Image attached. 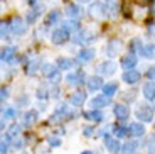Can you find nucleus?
<instances>
[{
	"label": "nucleus",
	"instance_id": "nucleus-1",
	"mask_svg": "<svg viewBox=\"0 0 155 154\" xmlns=\"http://www.w3.org/2000/svg\"><path fill=\"white\" fill-rule=\"evenodd\" d=\"M108 5L101 4V2H94V4L89 5V16L94 17V19H103V17L108 14Z\"/></svg>",
	"mask_w": 155,
	"mask_h": 154
},
{
	"label": "nucleus",
	"instance_id": "nucleus-2",
	"mask_svg": "<svg viewBox=\"0 0 155 154\" xmlns=\"http://www.w3.org/2000/svg\"><path fill=\"white\" fill-rule=\"evenodd\" d=\"M135 115L140 122H152V120H153V110H152L148 105H140V107L137 108Z\"/></svg>",
	"mask_w": 155,
	"mask_h": 154
},
{
	"label": "nucleus",
	"instance_id": "nucleus-3",
	"mask_svg": "<svg viewBox=\"0 0 155 154\" xmlns=\"http://www.w3.org/2000/svg\"><path fill=\"white\" fill-rule=\"evenodd\" d=\"M69 39V32L62 27H58L54 32H52V43L54 44H64Z\"/></svg>",
	"mask_w": 155,
	"mask_h": 154
},
{
	"label": "nucleus",
	"instance_id": "nucleus-4",
	"mask_svg": "<svg viewBox=\"0 0 155 154\" xmlns=\"http://www.w3.org/2000/svg\"><path fill=\"white\" fill-rule=\"evenodd\" d=\"M66 80H68V83H69V85H73V86H76V85H83V83H88V80H86V76H84V73H83V71L69 73Z\"/></svg>",
	"mask_w": 155,
	"mask_h": 154
},
{
	"label": "nucleus",
	"instance_id": "nucleus-5",
	"mask_svg": "<svg viewBox=\"0 0 155 154\" xmlns=\"http://www.w3.org/2000/svg\"><path fill=\"white\" fill-rule=\"evenodd\" d=\"M121 49H123V43H121L120 39H113V41L108 43V46H106V54L108 56H116Z\"/></svg>",
	"mask_w": 155,
	"mask_h": 154
},
{
	"label": "nucleus",
	"instance_id": "nucleus-6",
	"mask_svg": "<svg viewBox=\"0 0 155 154\" xmlns=\"http://www.w3.org/2000/svg\"><path fill=\"white\" fill-rule=\"evenodd\" d=\"M110 103H111V96H108V95H98L91 100V107H93L94 110H98V108H101V107H106V105H110Z\"/></svg>",
	"mask_w": 155,
	"mask_h": 154
},
{
	"label": "nucleus",
	"instance_id": "nucleus-7",
	"mask_svg": "<svg viewBox=\"0 0 155 154\" xmlns=\"http://www.w3.org/2000/svg\"><path fill=\"white\" fill-rule=\"evenodd\" d=\"M42 73L46 75L47 78H51V81H58V76H59L58 66L51 65V63H47V65H42Z\"/></svg>",
	"mask_w": 155,
	"mask_h": 154
},
{
	"label": "nucleus",
	"instance_id": "nucleus-8",
	"mask_svg": "<svg viewBox=\"0 0 155 154\" xmlns=\"http://www.w3.org/2000/svg\"><path fill=\"white\" fill-rule=\"evenodd\" d=\"M15 56H17V53H15V49H14L12 46L2 49V61L4 63H15L17 61Z\"/></svg>",
	"mask_w": 155,
	"mask_h": 154
},
{
	"label": "nucleus",
	"instance_id": "nucleus-9",
	"mask_svg": "<svg viewBox=\"0 0 155 154\" xmlns=\"http://www.w3.org/2000/svg\"><path fill=\"white\" fill-rule=\"evenodd\" d=\"M105 144H106V149H108V152H111V154H118V152L121 151V146H120V142H118V139L106 137V139H105Z\"/></svg>",
	"mask_w": 155,
	"mask_h": 154
},
{
	"label": "nucleus",
	"instance_id": "nucleus-10",
	"mask_svg": "<svg viewBox=\"0 0 155 154\" xmlns=\"http://www.w3.org/2000/svg\"><path fill=\"white\" fill-rule=\"evenodd\" d=\"M113 114H115L116 119H120V120H127L128 115H130V110H128L127 105H115V108H113Z\"/></svg>",
	"mask_w": 155,
	"mask_h": 154
},
{
	"label": "nucleus",
	"instance_id": "nucleus-11",
	"mask_svg": "<svg viewBox=\"0 0 155 154\" xmlns=\"http://www.w3.org/2000/svg\"><path fill=\"white\" fill-rule=\"evenodd\" d=\"M143 96L147 100H155V81H147L143 85Z\"/></svg>",
	"mask_w": 155,
	"mask_h": 154
},
{
	"label": "nucleus",
	"instance_id": "nucleus-12",
	"mask_svg": "<svg viewBox=\"0 0 155 154\" xmlns=\"http://www.w3.org/2000/svg\"><path fill=\"white\" fill-rule=\"evenodd\" d=\"M121 66L125 68V71H132L133 66H137V56L135 54H127V56L121 59Z\"/></svg>",
	"mask_w": 155,
	"mask_h": 154
},
{
	"label": "nucleus",
	"instance_id": "nucleus-13",
	"mask_svg": "<svg viewBox=\"0 0 155 154\" xmlns=\"http://www.w3.org/2000/svg\"><path fill=\"white\" fill-rule=\"evenodd\" d=\"M84 100H86V93L84 92H76V93H73L71 98H69V102H71L73 107H81V105L84 103Z\"/></svg>",
	"mask_w": 155,
	"mask_h": 154
},
{
	"label": "nucleus",
	"instance_id": "nucleus-14",
	"mask_svg": "<svg viewBox=\"0 0 155 154\" xmlns=\"http://www.w3.org/2000/svg\"><path fill=\"white\" fill-rule=\"evenodd\" d=\"M37 117H39V114H37V110H29L25 115H24V127H31L32 124H35L37 122Z\"/></svg>",
	"mask_w": 155,
	"mask_h": 154
},
{
	"label": "nucleus",
	"instance_id": "nucleus-15",
	"mask_svg": "<svg viewBox=\"0 0 155 154\" xmlns=\"http://www.w3.org/2000/svg\"><path fill=\"white\" fill-rule=\"evenodd\" d=\"M98 73L100 75H113L115 73V63L111 61H105L98 66Z\"/></svg>",
	"mask_w": 155,
	"mask_h": 154
},
{
	"label": "nucleus",
	"instance_id": "nucleus-16",
	"mask_svg": "<svg viewBox=\"0 0 155 154\" xmlns=\"http://www.w3.org/2000/svg\"><path fill=\"white\" fill-rule=\"evenodd\" d=\"M128 131H130V134H132V135H135V137H142V135L145 134V127H143V124H140V122L132 124V125L128 127Z\"/></svg>",
	"mask_w": 155,
	"mask_h": 154
},
{
	"label": "nucleus",
	"instance_id": "nucleus-17",
	"mask_svg": "<svg viewBox=\"0 0 155 154\" xmlns=\"http://www.w3.org/2000/svg\"><path fill=\"white\" fill-rule=\"evenodd\" d=\"M138 80H140V73H138V71H135V69H132V71H125V75H123V81H125V83L133 85V83H137Z\"/></svg>",
	"mask_w": 155,
	"mask_h": 154
},
{
	"label": "nucleus",
	"instance_id": "nucleus-18",
	"mask_svg": "<svg viewBox=\"0 0 155 154\" xmlns=\"http://www.w3.org/2000/svg\"><path fill=\"white\" fill-rule=\"evenodd\" d=\"M137 149H138V142L137 141H128L121 146V152L123 154H135Z\"/></svg>",
	"mask_w": 155,
	"mask_h": 154
},
{
	"label": "nucleus",
	"instance_id": "nucleus-19",
	"mask_svg": "<svg viewBox=\"0 0 155 154\" xmlns=\"http://www.w3.org/2000/svg\"><path fill=\"white\" fill-rule=\"evenodd\" d=\"M10 29H12V32H14V34H24L27 27L24 26V20H22V19H14Z\"/></svg>",
	"mask_w": 155,
	"mask_h": 154
},
{
	"label": "nucleus",
	"instance_id": "nucleus-20",
	"mask_svg": "<svg viewBox=\"0 0 155 154\" xmlns=\"http://www.w3.org/2000/svg\"><path fill=\"white\" fill-rule=\"evenodd\" d=\"M84 119L86 120H93V122H101L103 120V114H101L100 110H88L84 112Z\"/></svg>",
	"mask_w": 155,
	"mask_h": 154
},
{
	"label": "nucleus",
	"instance_id": "nucleus-21",
	"mask_svg": "<svg viewBox=\"0 0 155 154\" xmlns=\"http://www.w3.org/2000/svg\"><path fill=\"white\" fill-rule=\"evenodd\" d=\"M94 58V49H83L81 53L78 54V59L83 63H88Z\"/></svg>",
	"mask_w": 155,
	"mask_h": 154
},
{
	"label": "nucleus",
	"instance_id": "nucleus-22",
	"mask_svg": "<svg viewBox=\"0 0 155 154\" xmlns=\"http://www.w3.org/2000/svg\"><path fill=\"white\" fill-rule=\"evenodd\" d=\"M100 86H103V81H101L100 76H91V78H88V88L91 90V92H94V90H100Z\"/></svg>",
	"mask_w": 155,
	"mask_h": 154
},
{
	"label": "nucleus",
	"instance_id": "nucleus-23",
	"mask_svg": "<svg viewBox=\"0 0 155 154\" xmlns=\"http://www.w3.org/2000/svg\"><path fill=\"white\" fill-rule=\"evenodd\" d=\"M66 14H68L69 19H78V17L81 16V9L78 7V5H68Z\"/></svg>",
	"mask_w": 155,
	"mask_h": 154
},
{
	"label": "nucleus",
	"instance_id": "nucleus-24",
	"mask_svg": "<svg viewBox=\"0 0 155 154\" xmlns=\"http://www.w3.org/2000/svg\"><path fill=\"white\" fill-rule=\"evenodd\" d=\"M142 56L147 58V59L155 58V44H147V46H143V49H142Z\"/></svg>",
	"mask_w": 155,
	"mask_h": 154
},
{
	"label": "nucleus",
	"instance_id": "nucleus-25",
	"mask_svg": "<svg viewBox=\"0 0 155 154\" xmlns=\"http://www.w3.org/2000/svg\"><path fill=\"white\" fill-rule=\"evenodd\" d=\"M41 14H42V7H35L34 10H31L27 14V22L31 24V22H35V20H37V17L41 16Z\"/></svg>",
	"mask_w": 155,
	"mask_h": 154
},
{
	"label": "nucleus",
	"instance_id": "nucleus-26",
	"mask_svg": "<svg viewBox=\"0 0 155 154\" xmlns=\"http://www.w3.org/2000/svg\"><path fill=\"white\" fill-rule=\"evenodd\" d=\"M61 27H62V29H66L68 32H78V31H79V24H78L76 20H73V22H71V20H69V22H64Z\"/></svg>",
	"mask_w": 155,
	"mask_h": 154
},
{
	"label": "nucleus",
	"instance_id": "nucleus-27",
	"mask_svg": "<svg viewBox=\"0 0 155 154\" xmlns=\"http://www.w3.org/2000/svg\"><path fill=\"white\" fill-rule=\"evenodd\" d=\"M116 90H118V85H116V83H108V85L103 86V95L113 96V95H115Z\"/></svg>",
	"mask_w": 155,
	"mask_h": 154
},
{
	"label": "nucleus",
	"instance_id": "nucleus-28",
	"mask_svg": "<svg viewBox=\"0 0 155 154\" xmlns=\"http://www.w3.org/2000/svg\"><path fill=\"white\" fill-rule=\"evenodd\" d=\"M20 129H22V127H20L19 124H12L10 127H8V131H7V135H8L10 139H12V137H17V135L20 134Z\"/></svg>",
	"mask_w": 155,
	"mask_h": 154
},
{
	"label": "nucleus",
	"instance_id": "nucleus-29",
	"mask_svg": "<svg viewBox=\"0 0 155 154\" xmlns=\"http://www.w3.org/2000/svg\"><path fill=\"white\" fill-rule=\"evenodd\" d=\"M73 65H74V63L71 61V59H68V58H59L58 59V66L61 69H69Z\"/></svg>",
	"mask_w": 155,
	"mask_h": 154
},
{
	"label": "nucleus",
	"instance_id": "nucleus-30",
	"mask_svg": "<svg viewBox=\"0 0 155 154\" xmlns=\"http://www.w3.org/2000/svg\"><path fill=\"white\" fill-rule=\"evenodd\" d=\"M17 115V110L14 107H8L4 110V115H2V120H8V119H14Z\"/></svg>",
	"mask_w": 155,
	"mask_h": 154
},
{
	"label": "nucleus",
	"instance_id": "nucleus-31",
	"mask_svg": "<svg viewBox=\"0 0 155 154\" xmlns=\"http://www.w3.org/2000/svg\"><path fill=\"white\" fill-rule=\"evenodd\" d=\"M130 47H132V54H135V53H142V49H143L138 39H133L132 44H130Z\"/></svg>",
	"mask_w": 155,
	"mask_h": 154
},
{
	"label": "nucleus",
	"instance_id": "nucleus-32",
	"mask_svg": "<svg viewBox=\"0 0 155 154\" xmlns=\"http://www.w3.org/2000/svg\"><path fill=\"white\" fill-rule=\"evenodd\" d=\"M47 142H49L51 147H59L61 146V139H59V135H51V137H47Z\"/></svg>",
	"mask_w": 155,
	"mask_h": 154
},
{
	"label": "nucleus",
	"instance_id": "nucleus-33",
	"mask_svg": "<svg viewBox=\"0 0 155 154\" xmlns=\"http://www.w3.org/2000/svg\"><path fill=\"white\" fill-rule=\"evenodd\" d=\"M128 132L130 131H128L127 127H113V134H115L116 137H125Z\"/></svg>",
	"mask_w": 155,
	"mask_h": 154
},
{
	"label": "nucleus",
	"instance_id": "nucleus-34",
	"mask_svg": "<svg viewBox=\"0 0 155 154\" xmlns=\"http://www.w3.org/2000/svg\"><path fill=\"white\" fill-rule=\"evenodd\" d=\"M58 19H59V12H51L49 17H47V20H46V24L47 26H49V24H54Z\"/></svg>",
	"mask_w": 155,
	"mask_h": 154
},
{
	"label": "nucleus",
	"instance_id": "nucleus-35",
	"mask_svg": "<svg viewBox=\"0 0 155 154\" xmlns=\"http://www.w3.org/2000/svg\"><path fill=\"white\" fill-rule=\"evenodd\" d=\"M37 65H39V59H35V61H32L31 65L27 66V73H29V75L35 73V69H37Z\"/></svg>",
	"mask_w": 155,
	"mask_h": 154
},
{
	"label": "nucleus",
	"instance_id": "nucleus-36",
	"mask_svg": "<svg viewBox=\"0 0 155 154\" xmlns=\"http://www.w3.org/2000/svg\"><path fill=\"white\" fill-rule=\"evenodd\" d=\"M148 154H155V135L150 137V142H148Z\"/></svg>",
	"mask_w": 155,
	"mask_h": 154
},
{
	"label": "nucleus",
	"instance_id": "nucleus-37",
	"mask_svg": "<svg viewBox=\"0 0 155 154\" xmlns=\"http://www.w3.org/2000/svg\"><path fill=\"white\" fill-rule=\"evenodd\" d=\"M7 31H8V22H2V32H0V34H2V39H5V36H7Z\"/></svg>",
	"mask_w": 155,
	"mask_h": 154
},
{
	"label": "nucleus",
	"instance_id": "nucleus-38",
	"mask_svg": "<svg viewBox=\"0 0 155 154\" xmlns=\"http://www.w3.org/2000/svg\"><path fill=\"white\" fill-rule=\"evenodd\" d=\"M47 96H49L47 90H44V88H39L37 90V98H47Z\"/></svg>",
	"mask_w": 155,
	"mask_h": 154
},
{
	"label": "nucleus",
	"instance_id": "nucleus-39",
	"mask_svg": "<svg viewBox=\"0 0 155 154\" xmlns=\"http://www.w3.org/2000/svg\"><path fill=\"white\" fill-rule=\"evenodd\" d=\"M93 132H94V129L91 127V125H88V127H84V129H83V134H84L86 137H89V135H93Z\"/></svg>",
	"mask_w": 155,
	"mask_h": 154
},
{
	"label": "nucleus",
	"instance_id": "nucleus-40",
	"mask_svg": "<svg viewBox=\"0 0 155 154\" xmlns=\"http://www.w3.org/2000/svg\"><path fill=\"white\" fill-rule=\"evenodd\" d=\"M147 76L150 78L152 81H155V66H152V68H148V71H147Z\"/></svg>",
	"mask_w": 155,
	"mask_h": 154
},
{
	"label": "nucleus",
	"instance_id": "nucleus-41",
	"mask_svg": "<svg viewBox=\"0 0 155 154\" xmlns=\"http://www.w3.org/2000/svg\"><path fill=\"white\" fill-rule=\"evenodd\" d=\"M12 146H14V149H20V147L24 146V141H22V139H19V141H15Z\"/></svg>",
	"mask_w": 155,
	"mask_h": 154
},
{
	"label": "nucleus",
	"instance_id": "nucleus-42",
	"mask_svg": "<svg viewBox=\"0 0 155 154\" xmlns=\"http://www.w3.org/2000/svg\"><path fill=\"white\" fill-rule=\"evenodd\" d=\"M148 32H150L152 36H155V22H152L150 26H148Z\"/></svg>",
	"mask_w": 155,
	"mask_h": 154
},
{
	"label": "nucleus",
	"instance_id": "nucleus-43",
	"mask_svg": "<svg viewBox=\"0 0 155 154\" xmlns=\"http://www.w3.org/2000/svg\"><path fill=\"white\" fill-rule=\"evenodd\" d=\"M7 96H8V90L7 88H2V100H5Z\"/></svg>",
	"mask_w": 155,
	"mask_h": 154
},
{
	"label": "nucleus",
	"instance_id": "nucleus-44",
	"mask_svg": "<svg viewBox=\"0 0 155 154\" xmlns=\"http://www.w3.org/2000/svg\"><path fill=\"white\" fill-rule=\"evenodd\" d=\"M81 154H94V152H91V151H84V152H81Z\"/></svg>",
	"mask_w": 155,
	"mask_h": 154
},
{
	"label": "nucleus",
	"instance_id": "nucleus-45",
	"mask_svg": "<svg viewBox=\"0 0 155 154\" xmlns=\"http://www.w3.org/2000/svg\"><path fill=\"white\" fill-rule=\"evenodd\" d=\"M29 4H34V0H29Z\"/></svg>",
	"mask_w": 155,
	"mask_h": 154
},
{
	"label": "nucleus",
	"instance_id": "nucleus-46",
	"mask_svg": "<svg viewBox=\"0 0 155 154\" xmlns=\"http://www.w3.org/2000/svg\"><path fill=\"white\" fill-rule=\"evenodd\" d=\"M81 2H86V0H81Z\"/></svg>",
	"mask_w": 155,
	"mask_h": 154
}]
</instances>
